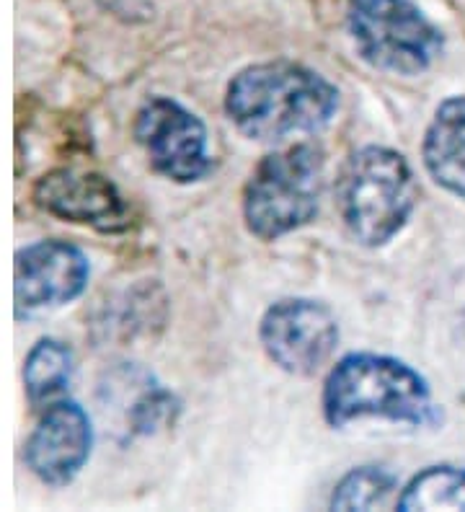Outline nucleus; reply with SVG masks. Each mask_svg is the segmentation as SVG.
Returning a JSON list of instances; mask_svg holds the SVG:
<instances>
[{"label": "nucleus", "mask_w": 465, "mask_h": 512, "mask_svg": "<svg viewBox=\"0 0 465 512\" xmlns=\"http://www.w3.org/2000/svg\"><path fill=\"white\" fill-rule=\"evenodd\" d=\"M339 104L336 83L287 57L238 70L223 99L230 125L254 143L272 145L323 132L336 119Z\"/></svg>", "instance_id": "1"}, {"label": "nucleus", "mask_w": 465, "mask_h": 512, "mask_svg": "<svg viewBox=\"0 0 465 512\" xmlns=\"http://www.w3.org/2000/svg\"><path fill=\"white\" fill-rule=\"evenodd\" d=\"M321 412L331 430L362 419L427 427L437 419V404L432 386L414 365L383 352L357 350L339 357L323 378Z\"/></svg>", "instance_id": "2"}, {"label": "nucleus", "mask_w": 465, "mask_h": 512, "mask_svg": "<svg viewBox=\"0 0 465 512\" xmlns=\"http://www.w3.org/2000/svg\"><path fill=\"white\" fill-rule=\"evenodd\" d=\"M419 200L414 169L391 145H362L336 179V210L349 236L365 249H383L409 225Z\"/></svg>", "instance_id": "3"}, {"label": "nucleus", "mask_w": 465, "mask_h": 512, "mask_svg": "<svg viewBox=\"0 0 465 512\" xmlns=\"http://www.w3.org/2000/svg\"><path fill=\"white\" fill-rule=\"evenodd\" d=\"M326 192V153L300 140L267 153L243 187V223L254 238L272 244L303 231L321 213Z\"/></svg>", "instance_id": "4"}, {"label": "nucleus", "mask_w": 465, "mask_h": 512, "mask_svg": "<svg viewBox=\"0 0 465 512\" xmlns=\"http://www.w3.org/2000/svg\"><path fill=\"white\" fill-rule=\"evenodd\" d=\"M347 34L362 63L398 78H416L445 52V34L414 0H347Z\"/></svg>", "instance_id": "5"}, {"label": "nucleus", "mask_w": 465, "mask_h": 512, "mask_svg": "<svg viewBox=\"0 0 465 512\" xmlns=\"http://www.w3.org/2000/svg\"><path fill=\"white\" fill-rule=\"evenodd\" d=\"M132 135L150 169L168 182L189 187L215 171L207 125L174 96H148L132 119Z\"/></svg>", "instance_id": "6"}, {"label": "nucleus", "mask_w": 465, "mask_h": 512, "mask_svg": "<svg viewBox=\"0 0 465 512\" xmlns=\"http://www.w3.org/2000/svg\"><path fill=\"white\" fill-rule=\"evenodd\" d=\"M256 334L269 363L292 378L321 373L341 339L339 319L331 306L305 295H287L269 303Z\"/></svg>", "instance_id": "7"}, {"label": "nucleus", "mask_w": 465, "mask_h": 512, "mask_svg": "<svg viewBox=\"0 0 465 512\" xmlns=\"http://www.w3.org/2000/svg\"><path fill=\"white\" fill-rule=\"evenodd\" d=\"M91 280V259L65 238H42L13 256V308L16 319L57 311L81 298Z\"/></svg>", "instance_id": "8"}, {"label": "nucleus", "mask_w": 465, "mask_h": 512, "mask_svg": "<svg viewBox=\"0 0 465 512\" xmlns=\"http://www.w3.org/2000/svg\"><path fill=\"white\" fill-rule=\"evenodd\" d=\"M96 432L91 414L78 401L62 396L42 409L24 445L26 469L44 487H70L91 461Z\"/></svg>", "instance_id": "9"}, {"label": "nucleus", "mask_w": 465, "mask_h": 512, "mask_svg": "<svg viewBox=\"0 0 465 512\" xmlns=\"http://www.w3.org/2000/svg\"><path fill=\"white\" fill-rule=\"evenodd\" d=\"M31 200L42 213L93 231L117 236L130 228V205L117 184L99 171L52 169L31 187Z\"/></svg>", "instance_id": "10"}, {"label": "nucleus", "mask_w": 465, "mask_h": 512, "mask_svg": "<svg viewBox=\"0 0 465 512\" xmlns=\"http://www.w3.org/2000/svg\"><path fill=\"white\" fill-rule=\"evenodd\" d=\"M422 163L437 187L465 202V94L434 109L424 130Z\"/></svg>", "instance_id": "11"}, {"label": "nucleus", "mask_w": 465, "mask_h": 512, "mask_svg": "<svg viewBox=\"0 0 465 512\" xmlns=\"http://www.w3.org/2000/svg\"><path fill=\"white\" fill-rule=\"evenodd\" d=\"M166 303L168 298L158 280H140L106 306L99 326L106 331V337H119L124 342L150 337L153 326H163L166 321Z\"/></svg>", "instance_id": "12"}, {"label": "nucleus", "mask_w": 465, "mask_h": 512, "mask_svg": "<svg viewBox=\"0 0 465 512\" xmlns=\"http://www.w3.org/2000/svg\"><path fill=\"white\" fill-rule=\"evenodd\" d=\"M75 373V355L70 344L55 337H42L31 344L24 360V391L34 409H44L68 394Z\"/></svg>", "instance_id": "13"}, {"label": "nucleus", "mask_w": 465, "mask_h": 512, "mask_svg": "<svg viewBox=\"0 0 465 512\" xmlns=\"http://www.w3.org/2000/svg\"><path fill=\"white\" fill-rule=\"evenodd\" d=\"M181 399L176 391L163 386L153 373L137 370L132 378V401L124 404V430L127 438H150L176 425Z\"/></svg>", "instance_id": "14"}, {"label": "nucleus", "mask_w": 465, "mask_h": 512, "mask_svg": "<svg viewBox=\"0 0 465 512\" xmlns=\"http://www.w3.org/2000/svg\"><path fill=\"white\" fill-rule=\"evenodd\" d=\"M401 512L465 510V469L437 463L411 476L398 494Z\"/></svg>", "instance_id": "15"}, {"label": "nucleus", "mask_w": 465, "mask_h": 512, "mask_svg": "<svg viewBox=\"0 0 465 512\" xmlns=\"http://www.w3.org/2000/svg\"><path fill=\"white\" fill-rule=\"evenodd\" d=\"M398 489V476L378 463L354 466L334 484L329 507L331 510H378L391 502Z\"/></svg>", "instance_id": "16"}]
</instances>
